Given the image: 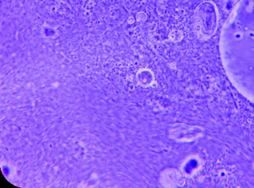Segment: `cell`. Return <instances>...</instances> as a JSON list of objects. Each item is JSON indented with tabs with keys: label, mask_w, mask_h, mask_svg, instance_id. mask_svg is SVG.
<instances>
[{
	"label": "cell",
	"mask_w": 254,
	"mask_h": 188,
	"mask_svg": "<svg viewBox=\"0 0 254 188\" xmlns=\"http://www.w3.org/2000/svg\"><path fill=\"white\" fill-rule=\"evenodd\" d=\"M221 60L233 87L254 103V0H239L219 40Z\"/></svg>",
	"instance_id": "obj_1"
},
{
	"label": "cell",
	"mask_w": 254,
	"mask_h": 188,
	"mask_svg": "<svg viewBox=\"0 0 254 188\" xmlns=\"http://www.w3.org/2000/svg\"><path fill=\"white\" fill-rule=\"evenodd\" d=\"M194 28L199 36L211 37L218 26V11L214 3L210 1L199 4L194 11Z\"/></svg>",
	"instance_id": "obj_2"
}]
</instances>
